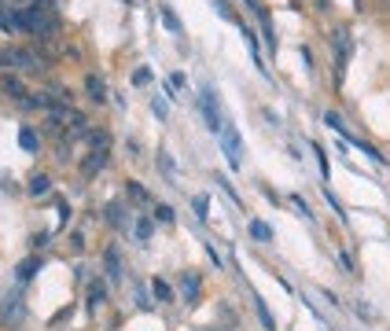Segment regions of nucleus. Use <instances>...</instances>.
<instances>
[{"mask_svg":"<svg viewBox=\"0 0 390 331\" xmlns=\"http://www.w3.org/2000/svg\"><path fill=\"white\" fill-rule=\"evenodd\" d=\"M383 8H390V0H383Z\"/></svg>","mask_w":390,"mask_h":331,"instance_id":"c756f323","label":"nucleus"},{"mask_svg":"<svg viewBox=\"0 0 390 331\" xmlns=\"http://www.w3.org/2000/svg\"><path fill=\"white\" fill-rule=\"evenodd\" d=\"M103 265H107V276H111V280L118 284V280H122V258H118V247H107L103 250Z\"/></svg>","mask_w":390,"mask_h":331,"instance_id":"9d476101","label":"nucleus"},{"mask_svg":"<svg viewBox=\"0 0 390 331\" xmlns=\"http://www.w3.org/2000/svg\"><path fill=\"white\" fill-rule=\"evenodd\" d=\"M107 221H111V225H125L122 206H118V202H107Z\"/></svg>","mask_w":390,"mask_h":331,"instance_id":"aec40b11","label":"nucleus"},{"mask_svg":"<svg viewBox=\"0 0 390 331\" xmlns=\"http://www.w3.org/2000/svg\"><path fill=\"white\" fill-rule=\"evenodd\" d=\"M100 302H107V287L100 280H92V287H89V306H100Z\"/></svg>","mask_w":390,"mask_h":331,"instance_id":"f3484780","label":"nucleus"},{"mask_svg":"<svg viewBox=\"0 0 390 331\" xmlns=\"http://www.w3.org/2000/svg\"><path fill=\"white\" fill-rule=\"evenodd\" d=\"M85 92H89L92 103H107V85L100 74H85Z\"/></svg>","mask_w":390,"mask_h":331,"instance_id":"1a4fd4ad","label":"nucleus"},{"mask_svg":"<svg viewBox=\"0 0 390 331\" xmlns=\"http://www.w3.org/2000/svg\"><path fill=\"white\" fill-rule=\"evenodd\" d=\"M195 213H199V221H207V199H195Z\"/></svg>","mask_w":390,"mask_h":331,"instance_id":"a878e982","label":"nucleus"},{"mask_svg":"<svg viewBox=\"0 0 390 331\" xmlns=\"http://www.w3.org/2000/svg\"><path fill=\"white\" fill-rule=\"evenodd\" d=\"M324 125H331L335 133H342V129H346V125H342V118H339L335 111H328V114H324Z\"/></svg>","mask_w":390,"mask_h":331,"instance_id":"4be33fe9","label":"nucleus"},{"mask_svg":"<svg viewBox=\"0 0 390 331\" xmlns=\"http://www.w3.org/2000/svg\"><path fill=\"white\" fill-rule=\"evenodd\" d=\"M151 111H155L158 118H166V103H162V100H151Z\"/></svg>","mask_w":390,"mask_h":331,"instance_id":"cd10ccee","label":"nucleus"},{"mask_svg":"<svg viewBox=\"0 0 390 331\" xmlns=\"http://www.w3.org/2000/svg\"><path fill=\"white\" fill-rule=\"evenodd\" d=\"M0 67H4V70H19V74H41L48 63L34 48H12V45H8V48H0Z\"/></svg>","mask_w":390,"mask_h":331,"instance_id":"f257e3e1","label":"nucleus"},{"mask_svg":"<svg viewBox=\"0 0 390 331\" xmlns=\"http://www.w3.org/2000/svg\"><path fill=\"white\" fill-rule=\"evenodd\" d=\"M251 236H254V239H262V243H269V239H273V228L262 225V221H251Z\"/></svg>","mask_w":390,"mask_h":331,"instance_id":"a211bd4d","label":"nucleus"},{"mask_svg":"<svg viewBox=\"0 0 390 331\" xmlns=\"http://www.w3.org/2000/svg\"><path fill=\"white\" fill-rule=\"evenodd\" d=\"M158 162H162V169H166V173H173V169H177V166H173V158H170L166 151H158Z\"/></svg>","mask_w":390,"mask_h":331,"instance_id":"393cba45","label":"nucleus"},{"mask_svg":"<svg viewBox=\"0 0 390 331\" xmlns=\"http://www.w3.org/2000/svg\"><path fill=\"white\" fill-rule=\"evenodd\" d=\"M23 298L19 295H8L4 298V306H0V324H19V320H23Z\"/></svg>","mask_w":390,"mask_h":331,"instance_id":"423d86ee","label":"nucleus"},{"mask_svg":"<svg viewBox=\"0 0 390 331\" xmlns=\"http://www.w3.org/2000/svg\"><path fill=\"white\" fill-rule=\"evenodd\" d=\"M218 140H221V151H225V158H229V166H232V169H240V166H243V144H240V129H236L232 122H225V129L218 133Z\"/></svg>","mask_w":390,"mask_h":331,"instance_id":"f03ea898","label":"nucleus"},{"mask_svg":"<svg viewBox=\"0 0 390 331\" xmlns=\"http://www.w3.org/2000/svg\"><path fill=\"white\" fill-rule=\"evenodd\" d=\"M203 114H207L210 133H221V129H225L221 111H218V96H214V89H203Z\"/></svg>","mask_w":390,"mask_h":331,"instance_id":"7ed1b4c3","label":"nucleus"},{"mask_svg":"<svg viewBox=\"0 0 390 331\" xmlns=\"http://www.w3.org/2000/svg\"><path fill=\"white\" fill-rule=\"evenodd\" d=\"M151 228H155V225H151V217H144V213L133 217V239L136 243H147L151 239Z\"/></svg>","mask_w":390,"mask_h":331,"instance_id":"9b49d317","label":"nucleus"},{"mask_svg":"<svg viewBox=\"0 0 390 331\" xmlns=\"http://www.w3.org/2000/svg\"><path fill=\"white\" fill-rule=\"evenodd\" d=\"M41 4H45V0H12V8H19V12H34Z\"/></svg>","mask_w":390,"mask_h":331,"instance_id":"5701e85b","label":"nucleus"},{"mask_svg":"<svg viewBox=\"0 0 390 331\" xmlns=\"http://www.w3.org/2000/svg\"><path fill=\"white\" fill-rule=\"evenodd\" d=\"M0 96H8V100H15V103H26V85L15 78V74H4V78H0Z\"/></svg>","mask_w":390,"mask_h":331,"instance_id":"39448f33","label":"nucleus"},{"mask_svg":"<svg viewBox=\"0 0 390 331\" xmlns=\"http://www.w3.org/2000/svg\"><path fill=\"white\" fill-rule=\"evenodd\" d=\"M103 166H107V147H92V151L81 158V173L85 177H96Z\"/></svg>","mask_w":390,"mask_h":331,"instance_id":"0eeeda50","label":"nucleus"},{"mask_svg":"<svg viewBox=\"0 0 390 331\" xmlns=\"http://www.w3.org/2000/svg\"><path fill=\"white\" fill-rule=\"evenodd\" d=\"M48 188H52V180L45 173H34L30 177V195H48Z\"/></svg>","mask_w":390,"mask_h":331,"instance_id":"f8f14e48","label":"nucleus"},{"mask_svg":"<svg viewBox=\"0 0 390 331\" xmlns=\"http://www.w3.org/2000/svg\"><path fill=\"white\" fill-rule=\"evenodd\" d=\"M151 291H155V302H173V287L166 280H155V284H151Z\"/></svg>","mask_w":390,"mask_h":331,"instance_id":"2eb2a0df","label":"nucleus"},{"mask_svg":"<svg viewBox=\"0 0 390 331\" xmlns=\"http://www.w3.org/2000/svg\"><path fill=\"white\" fill-rule=\"evenodd\" d=\"M254 309H258V317H262V324H265V331H276V320L269 317V309H265V302H262V298H258V295H254Z\"/></svg>","mask_w":390,"mask_h":331,"instance_id":"dca6fc26","label":"nucleus"},{"mask_svg":"<svg viewBox=\"0 0 390 331\" xmlns=\"http://www.w3.org/2000/svg\"><path fill=\"white\" fill-rule=\"evenodd\" d=\"M125 195L129 199H133V202H147L151 195H147V191L144 188H140V180H125Z\"/></svg>","mask_w":390,"mask_h":331,"instance_id":"ddd939ff","label":"nucleus"},{"mask_svg":"<svg viewBox=\"0 0 390 331\" xmlns=\"http://www.w3.org/2000/svg\"><path fill=\"white\" fill-rule=\"evenodd\" d=\"M133 81H136V85H147V81H151V70H136Z\"/></svg>","mask_w":390,"mask_h":331,"instance_id":"bb28decb","label":"nucleus"},{"mask_svg":"<svg viewBox=\"0 0 390 331\" xmlns=\"http://www.w3.org/2000/svg\"><path fill=\"white\" fill-rule=\"evenodd\" d=\"M19 144H23L26 151H37V133L34 129H23V133H19Z\"/></svg>","mask_w":390,"mask_h":331,"instance_id":"6ab92c4d","label":"nucleus"},{"mask_svg":"<svg viewBox=\"0 0 390 331\" xmlns=\"http://www.w3.org/2000/svg\"><path fill=\"white\" fill-rule=\"evenodd\" d=\"M0 30H4V34H15V30H23V12H19V8H12V4H4V8H0Z\"/></svg>","mask_w":390,"mask_h":331,"instance_id":"6e6552de","label":"nucleus"},{"mask_svg":"<svg viewBox=\"0 0 390 331\" xmlns=\"http://www.w3.org/2000/svg\"><path fill=\"white\" fill-rule=\"evenodd\" d=\"M155 217L162 221V225H170V221H173V206H166V202H158V206H155Z\"/></svg>","mask_w":390,"mask_h":331,"instance_id":"412c9836","label":"nucleus"},{"mask_svg":"<svg viewBox=\"0 0 390 331\" xmlns=\"http://www.w3.org/2000/svg\"><path fill=\"white\" fill-rule=\"evenodd\" d=\"M177 291H181V298L188 306H195L199 302V295H203V284H199V276H195L192 269L188 273H181V280H177Z\"/></svg>","mask_w":390,"mask_h":331,"instance_id":"20e7f679","label":"nucleus"},{"mask_svg":"<svg viewBox=\"0 0 390 331\" xmlns=\"http://www.w3.org/2000/svg\"><path fill=\"white\" fill-rule=\"evenodd\" d=\"M37 269H41V258H26V261H19L15 273H19V280H30V276H34Z\"/></svg>","mask_w":390,"mask_h":331,"instance_id":"4468645a","label":"nucleus"},{"mask_svg":"<svg viewBox=\"0 0 390 331\" xmlns=\"http://www.w3.org/2000/svg\"><path fill=\"white\" fill-rule=\"evenodd\" d=\"M70 247H74V250H81V247H85V239H81V232H74V236H70Z\"/></svg>","mask_w":390,"mask_h":331,"instance_id":"c85d7f7f","label":"nucleus"},{"mask_svg":"<svg viewBox=\"0 0 390 331\" xmlns=\"http://www.w3.org/2000/svg\"><path fill=\"white\" fill-rule=\"evenodd\" d=\"M162 23H166L170 30H181V23H177V15H173L170 8H162Z\"/></svg>","mask_w":390,"mask_h":331,"instance_id":"b1692460","label":"nucleus"}]
</instances>
